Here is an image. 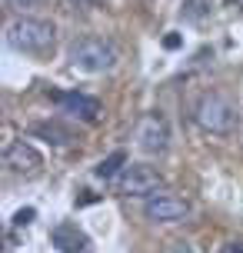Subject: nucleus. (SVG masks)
I'll return each instance as SVG.
<instances>
[{
  "mask_svg": "<svg viewBox=\"0 0 243 253\" xmlns=\"http://www.w3.org/2000/svg\"><path fill=\"white\" fill-rule=\"evenodd\" d=\"M7 43L17 53L47 57L57 43V27L50 20H37V17H17L7 24Z\"/></svg>",
  "mask_w": 243,
  "mask_h": 253,
  "instance_id": "f257e3e1",
  "label": "nucleus"
},
{
  "mask_svg": "<svg viewBox=\"0 0 243 253\" xmlns=\"http://www.w3.org/2000/svg\"><path fill=\"white\" fill-rule=\"evenodd\" d=\"M193 120L200 130L206 133H217V137H227L233 133V126H237V110H233V103L227 97H220V93H203L197 107H193Z\"/></svg>",
  "mask_w": 243,
  "mask_h": 253,
  "instance_id": "f03ea898",
  "label": "nucleus"
},
{
  "mask_svg": "<svg viewBox=\"0 0 243 253\" xmlns=\"http://www.w3.org/2000/svg\"><path fill=\"white\" fill-rule=\"evenodd\" d=\"M70 63L83 74H107L117 67V47L103 37H80L70 47Z\"/></svg>",
  "mask_w": 243,
  "mask_h": 253,
  "instance_id": "7ed1b4c3",
  "label": "nucleus"
},
{
  "mask_svg": "<svg viewBox=\"0 0 243 253\" xmlns=\"http://www.w3.org/2000/svg\"><path fill=\"white\" fill-rule=\"evenodd\" d=\"M117 190L123 197H154L163 190V173L150 164H127L117 177Z\"/></svg>",
  "mask_w": 243,
  "mask_h": 253,
  "instance_id": "20e7f679",
  "label": "nucleus"
},
{
  "mask_svg": "<svg viewBox=\"0 0 243 253\" xmlns=\"http://www.w3.org/2000/svg\"><path fill=\"white\" fill-rule=\"evenodd\" d=\"M133 140L143 153L150 157H160L170 147V124L163 120V114H143L137 120V130H133Z\"/></svg>",
  "mask_w": 243,
  "mask_h": 253,
  "instance_id": "39448f33",
  "label": "nucleus"
},
{
  "mask_svg": "<svg viewBox=\"0 0 243 253\" xmlns=\"http://www.w3.org/2000/svg\"><path fill=\"white\" fill-rule=\"evenodd\" d=\"M143 216L150 223H183L190 216V203L173 193H154L143 203Z\"/></svg>",
  "mask_w": 243,
  "mask_h": 253,
  "instance_id": "423d86ee",
  "label": "nucleus"
},
{
  "mask_svg": "<svg viewBox=\"0 0 243 253\" xmlns=\"http://www.w3.org/2000/svg\"><path fill=\"white\" fill-rule=\"evenodd\" d=\"M40 153L34 143H27V140H13V143H7V150H3V167L7 170H13V173H34V170H40Z\"/></svg>",
  "mask_w": 243,
  "mask_h": 253,
  "instance_id": "0eeeda50",
  "label": "nucleus"
},
{
  "mask_svg": "<svg viewBox=\"0 0 243 253\" xmlns=\"http://www.w3.org/2000/svg\"><path fill=\"white\" fill-rule=\"evenodd\" d=\"M50 100L57 103L60 110L80 117V120H87V124H93V120L100 117V103L93 100V97H87V93H77V90H67V93H50Z\"/></svg>",
  "mask_w": 243,
  "mask_h": 253,
  "instance_id": "6e6552de",
  "label": "nucleus"
},
{
  "mask_svg": "<svg viewBox=\"0 0 243 253\" xmlns=\"http://www.w3.org/2000/svg\"><path fill=\"white\" fill-rule=\"evenodd\" d=\"M50 243H53L60 253H87L90 237L77 227V223L64 220V223H57V227L50 230Z\"/></svg>",
  "mask_w": 243,
  "mask_h": 253,
  "instance_id": "1a4fd4ad",
  "label": "nucleus"
},
{
  "mask_svg": "<svg viewBox=\"0 0 243 253\" xmlns=\"http://www.w3.org/2000/svg\"><path fill=\"white\" fill-rule=\"evenodd\" d=\"M30 133L40 137V140H47V143H53V147H70V143H74V133H70L64 124H57V120L34 124V126H30Z\"/></svg>",
  "mask_w": 243,
  "mask_h": 253,
  "instance_id": "9d476101",
  "label": "nucleus"
},
{
  "mask_svg": "<svg viewBox=\"0 0 243 253\" xmlns=\"http://www.w3.org/2000/svg\"><path fill=\"white\" fill-rule=\"evenodd\" d=\"M127 164H130L127 153H123V150H114V153H107L100 164H97V170H93V173H97L100 180H114V177H120V173H123V167H127Z\"/></svg>",
  "mask_w": 243,
  "mask_h": 253,
  "instance_id": "9b49d317",
  "label": "nucleus"
},
{
  "mask_svg": "<svg viewBox=\"0 0 243 253\" xmlns=\"http://www.w3.org/2000/svg\"><path fill=\"white\" fill-rule=\"evenodd\" d=\"M210 10H213V0H183L180 17H183L187 24H197V20H203Z\"/></svg>",
  "mask_w": 243,
  "mask_h": 253,
  "instance_id": "f8f14e48",
  "label": "nucleus"
},
{
  "mask_svg": "<svg viewBox=\"0 0 243 253\" xmlns=\"http://www.w3.org/2000/svg\"><path fill=\"white\" fill-rule=\"evenodd\" d=\"M30 220H34V207H27V210H17V213H13V227H27Z\"/></svg>",
  "mask_w": 243,
  "mask_h": 253,
  "instance_id": "ddd939ff",
  "label": "nucleus"
},
{
  "mask_svg": "<svg viewBox=\"0 0 243 253\" xmlns=\"http://www.w3.org/2000/svg\"><path fill=\"white\" fill-rule=\"evenodd\" d=\"M163 253H193V247H190V243H183V240H173V243H166V247H163Z\"/></svg>",
  "mask_w": 243,
  "mask_h": 253,
  "instance_id": "4468645a",
  "label": "nucleus"
},
{
  "mask_svg": "<svg viewBox=\"0 0 243 253\" xmlns=\"http://www.w3.org/2000/svg\"><path fill=\"white\" fill-rule=\"evenodd\" d=\"M40 0H7V7H13V10H30V7H37Z\"/></svg>",
  "mask_w": 243,
  "mask_h": 253,
  "instance_id": "2eb2a0df",
  "label": "nucleus"
},
{
  "mask_svg": "<svg viewBox=\"0 0 243 253\" xmlns=\"http://www.w3.org/2000/svg\"><path fill=\"white\" fill-rule=\"evenodd\" d=\"M180 43H183V40H180L177 34H170V37H163V47H166V50H177Z\"/></svg>",
  "mask_w": 243,
  "mask_h": 253,
  "instance_id": "dca6fc26",
  "label": "nucleus"
},
{
  "mask_svg": "<svg viewBox=\"0 0 243 253\" xmlns=\"http://www.w3.org/2000/svg\"><path fill=\"white\" fill-rule=\"evenodd\" d=\"M217 253H243V243H227V247H220Z\"/></svg>",
  "mask_w": 243,
  "mask_h": 253,
  "instance_id": "f3484780",
  "label": "nucleus"
},
{
  "mask_svg": "<svg viewBox=\"0 0 243 253\" xmlns=\"http://www.w3.org/2000/svg\"><path fill=\"white\" fill-rule=\"evenodd\" d=\"M70 3H80V7H87V3H100V0H70Z\"/></svg>",
  "mask_w": 243,
  "mask_h": 253,
  "instance_id": "a211bd4d",
  "label": "nucleus"
},
{
  "mask_svg": "<svg viewBox=\"0 0 243 253\" xmlns=\"http://www.w3.org/2000/svg\"><path fill=\"white\" fill-rule=\"evenodd\" d=\"M227 7H240L243 10V0H227Z\"/></svg>",
  "mask_w": 243,
  "mask_h": 253,
  "instance_id": "6ab92c4d",
  "label": "nucleus"
}]
</instances>
